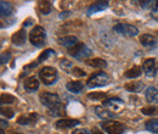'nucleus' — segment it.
<instances>
[{"label":"nucleus","mask_w":158,"mask_h":134,"mask_svg":"<svg viewBox=\"0 0 158 134\" xmlns=\"http://www.w3.org/2000/svg\"><path fill=\"white\" fill-rule=\"evenodd\" d=\"M83 83L81 82H78V80H72V82H68L67 83V85H66V88H67V90L68 92H71V93H73V94H78L80 93L81 90H83Z\"/></svg>","instance_id":"18"},{"label":"nucleus","mask_w":158,"mask_h":134,"mask_svg":"<svg viewBox=\"0 0 158 134\" xmlns=\"http://www.w3.org/2000/svg\"><path fill=\"white\" fill-rule=\"evenodd\" d=\"M1 115L5 116L6 118H11L14 117V110L12 109H9V107H1Z\"/></svg>","instance_id":"31"},{"label":"nucleus","mask_w":158,"mask_h":134,"mask_svg":"<svg viewBox=\"0 0 158 134\" xmlns=\"http://www.w3.org/2000/svg\"><path fill=\"white\" fill-rule=\"evenodd\" d=\"M141 112H142L143 115H147V116H156V115H158V107H156V106L142 107Z\"/></svg>","instance_id":"28"},{"label":"nucleus","mask_w":158,"mask_h":134,"mask_svg":"<svg viewBox=\"0 0 158 134\" xmlns=\"http://www.w3.org/2000/svg\"><path fill=\"white\" fill-rule=\"evenodd\" d=\"M145 97L150 104L158 105V90L155 87H147L145 92Z\"/></svg>","instance_id":"13"},{"label":"nucleus","mask_w":158,"mask_h":134,"mask_svg":"<svg viewBox=\"0 0 158 134\" xmlns=\"http://www.w3.org/2000/svg\"><path fill=\"white\" fill-rule=\"evenodd\" d=\"M45 39H46V32L41 26H35L31 33H29V41L32 43V45H34L35 48H41L45 44Z\"/></svg>","instance_id":"2"},{"label":"nucleus","mask_w":158,"mask_h":134,"mask_svg":"<svg viewBox=\"0 0 158 134\" xmlns=\"http://www.w3.org/2000/svg\"><path fill=\"white\" fill-rule=\"evenodd\" d=\"M102 106L106 107L110 112L117 114V112H119V111L123 109L124 102H123V100L119 99V97H108V99H105V100L102 101Z\"/></svg>","instance_id":"7"},{"label":"nucleus","mask_w":158,"mask_h":134,"mask_svg":"<svg viewBox=\"0 0 158 134\" xmlns=\"http://www.w3.org/2000/svg\"><path fill=\"white\" fill-rule=\"evenodd\" d=\"M7 124H9V123H7V121H5V119H1V128H2V129H4L5 127H7Z\"/></svg>","instance_id":"38"},{"label":"nucleus","mask_w":158,"mask_h":134,"mask_svg":"<svg viewBox=\"0 0 158 134\" xmlns=\"http://www.w3.org/2000/svg\"><path fill=\"white\" fill-rule=\"evenodd\" d=\"M72 134H89L88 129H74Z\"/></svg>","instance_id":"36"},{"label":"nucleus","mask_w":158,"mask_h":134,"mask_svg":"<svg viewBox=\"0 0 158 134\" xmlns=\"http://www.w3.org/2000/svg\"><path fill=\"white\" fill-rule=\"evenodd\" d=\"M39 78L45 85H51V84L56 83L59 75H57V71L54 67L45 66L39 71Z\"/></svg>","instance_id":"3"},{"label":"nucleus","mask_w":158,"mask_h":134,"mask_svg":"<svg viewBox=\"0 0 158 134\" xmlns=\"http://www.w3.org/2000/svg\"><path fill=\"white\" fill-rule=\"evenodd\" d=\"M140 41L145 48H156L157 46V39L151 34H142L140 37Z\"/></svg>","instance_id":"14"},{"label":"nucleus","mask_w":158,"mask_h":134,"mask_svg":"<svg viewBox=\"0 0 158 134\" xmlns=\"http://www.w3.org/2000/svg\"><path fill=\"white\" fill-rule=\"evenodd\" d=\"M11 58V54L9 53V51H5V53H2L1 54V63H6Z\"/></svg>","instance_id":"33"},{"label":"nucleus","mask_w":158,"mask_h":134,"mask_svg":"<svg viewBox=\"0 0 158 134\" xmlns=\"http://www.w3.org/2000/svg\"><path fill=\"white\" fill-rule=\"evenodd\" d=\"M54 55H55V51H54L52 49H48V50H45L44 53H41V54H40V56L38 58L37 62L40 63V62H43L44 60H48V58H51V56H54Z\"/></svg>","instance_id":"27"},{"label":"nucleus","mask_w":158,"mask_h":134,"mask_svg":"<svg viewBox=\"0 0 158 134\" xmlns=\"http://www.w3.org/2000/svg\"><path fill=\"white\" fill-rule=\"evenodd\" d=\"M142 70L147 77H155L158 71V63L156 58H147L142 65Z\"/></svg>","instance_id":"9"},{"label":"nucleus","mask_w":158,"mask_h":134,"mask_svg":"<svg viewBox=\"0 0 158 134\" xmlns=\"http://www.w3.org/2000/svg\"><path fill=\"white\" fill-rule=\"evenodd\" d=\"M79 122L78 119H68V118H62V119H59L56 121L55 123V127L57 129H68V128H73L76 126H78Z\"/></svg>","instance_id":"11"},{"label":"nucleus","mask_w":158,"mask_h":134,"mask_svg":"<svg viewBox=\"0 0 158 134\" xmlns=\"http://www.w3.org/2000/svg\"><path fill=\"white\" fill-rule=\"evenodd\" d=\"M68 54L73 58L81 60V58H86L90 54H91V50L84 44V43H80L78 41L76 45H73L72 48L68 49Z\"/></svg>","instance_id":"5"},{"label":"nucleus","mask_w":158,"mask_h":134,"mask_svg":"<svg viewBox=\"0 0 158 134\" xmlns=\"http://www.w3.org/2000/svg\"><path fill=\"white\" fill-rule=\"evenodd\" d=\"M150 15H151V17H152L153 19L158 21V6L156 7V9H153V10L150 12Z\"/></svg>","instance_id":"35"},{"label":"nucleus","mask_w":158,"mask_h":134,"mask_svg":"<svg viewBox=\"0 0 158 134\" xmlns=\"http://www.w3.org/2000/svg\"><path fill=\"white\" fill-rule=\"evenodd\" d=\"M40 101L44 106H46L50 111H52L56 115H62V101L57 94L52 93H41L40 94Z\"/></svg>","instance_id":"1"},{"label":"nucleus","mask_w":158,"mask_h":134,"mask_svg":"<svg viewBox=\"0 0 158 134\" xmlns=\"http://www.w3.org/2000/svg\"><path fill=\"white\" fill-rule=\"evenodd\" d=\"M14 134H20V133H14Z\"/></svg>","instance_id":"40"},{"label":"nucleus","mask_w":158,"mask_h":134,"mask_svg":"<svg viewBox=\"0 0 158 134\" xmlns=\"http://www.w3.org/2000/svg\"><path fill=\"white\" fill-rule=\"evenodd\" d=\"M141 75V68L139 67V66H134L133 68H130V70H128L125 73H124V76L127 77V78H136Z\"/></svg>","instance_id":"26"},{"label":"nucleus","mask_w":158,"mask_h":134,"mask_svg":"<svg viewBox=\"0 0 158 134\" xmlns=\"http://www.w3.org/2000/svg\"><path fill=\"white\" fill-rule=\"evenodd\" d=\"M113 31L119 33V34L127 36V37H135V36H138L139 33V29L135 26L127 24V23H118V24H116L113 27Z\"/></svg>","instance_id":"8"},{"label":"nucleus","mask_w":158,"mask_h":134,"mask_svg":"<svg viewBox=\"0 0 158 134\" xmlns=\"http://www.w3.org/2000/svg\"><path fill=\"white\" fill-rule=\"evenodd\" d=\"M95 114L99 116L100 118H102V119H108V118L113 117V114L110 112V111H108L106 107H103V106H95Z\"/></svg>","instance_id":"20"},{"label":"nucleus","mask_w":158,"mask_h":134,"mask_svg":"<svg viewBox=\"0 0 158 134\" xmlns=\"http://www.w3.org/2000/svg\"><path fill=\"white\" fill-rule=\"evenodd\" d=\"M140 6L142 9H148V10H153L158 6V1L157 0H143V1H140Z\"/></svg>","instance_id":"25"},{"label":"nucleus","mask_w":158,"mask_h":134,"mask_svg":"<svg viewBox=\"0 0 158 134\" xmlns=\"http://www.w3.org/2000/svg\"><path fill=\"white\" fill-rule=\"evenodd\" d=\"M24 88L28 90V92H34L39 88V80L38 78L34 76L29 77L24 80Z\"/></svg>","instance_id":"16"},{"label":"nucleus","mask_w":158,"mask_h":134,"mask_svg":"<svg viewBox=\"0 0 158 134\" xmlns=\"http://www.w3.org/2000/svg\"><path fill=\"white\" fill-rule=\"evenodd\" d=\"M0 134H5V133H4V131H1V133H0Z\"/></svg>","instance_id":"39"},{"label":"nucleus","mask_w":158,"mask_h":134,"mask_svg":"<svg viewBox=\"0 0 158 134\" xmlns=\"http://www.w3.org/2000/svg\"><path fill=\"white\" fill-rule=\"evenodd\" d=\"M78 41H79L78 38H77V37H73V36H67V37H62V38L59 39L60 44L63 45V46H66L67 49L72 48V46L76 45Z\"/></svg>","instance_id":"17"},{"label":"nucleus","mask_w":158,"mask_h":134,"mask_svg":"<svg viewBox=\"0 0 158 134\" xmlns=\"http://www.w3.org/2000/svg\"><path fill=\"white\" fill-rule=\"evenodd\" d=\"M85 63L90 67H94V68H105L107 66V62L102 58H89V60H85Z\"/></svg>","instance_id":"19"},{"label":"nucleus","mask_w":158,"mask_h":134,"mask_svg":"<svg viewBox=\"0 0 158 134\" xmlns=\"http://www.w3.org/2000/svg\"><path fill=\"white\" fill-rule=\"evenodd\" d=\"M145 128H146V131H148V132H151V133L158 134V119L151 118V119L146 121Z\"/></svg>","instance_id":"21"},{"label":"nucleus","mask_w":158,"mask_h":134,"mask_svg":"<svg viewBox=\"0 0 158 134\" xmlns=\"http://www.w3.org/2000/svg\"><path fill=\"white\" fill-rule=\"evenodd\" d=\"M61 67H62V68H64V70H68L69 67H72V63H71L68 60L62 58V60H61Z\"/></svg>","instance_id":"34"},{"label":"nucleus","mask_w":158,"mask_h":134,"mask_svg":"<svg viewBox=\"0 0 158 134\" xmlns=\"http://www.w3.org/2000/svg\"><path fill=\"white\" fill-rule=\"evenodd\" d=\"M110 83V76L106 72H98L95 75L90 77L86 82L88 88H99V87H103L107 85Z\"/></svg>","instance_id":"4"},{"label":"nucleus","mask_w":158,"mask_h":134,"mask_svg":"<svg viewBox=\"0 0 158 134\" xmlns=\"http://www.w3.org/2000/svg\"><path fill=\"white\" fill-rule=\"evenodd\" d=\"M101 127L108 134H123L127 129L123 123H119L117 121H103Z\"/></svg>","instance_id":"6"},{"label":"nucleus","mask_w":158,"mask_h":134,"mask_svg":"<svg viewBox=\"0 0 158 134\" xmlns=\"http://www.w3.org/2000/svg\"><path fill=\"white\" fill-rule=\"evenodd\" d=\"M72 73H73L74 76H78V77H84V76H85V72H84L83 70L78 68V67H73V68H72Z\"/></svg>","instance_id":"32"},{"label":"nucleus","mask_w":158,"mask_h":134,"mask_svg":"<svg viewBox=\"0 0 158 134\" xmlns=\"http://www.w3.org/2000/svg\"><path fill=\"white\" fill-rule=\"evenodd\" d=\"M11 41L14 45H17V46H21L26 43V31L22 28L20 29L17 33H15L12 37H11Z\"/></svg>","instance_id":"15"},{"label":"nucleus","mask_w":158,"mask_h":134,"mask_svg":"<svg viewBox=\"0 0 158 134\" xmlns=\"http://www.w3.org/2000/svg\"><path fill=\"white\" fill-rule=\"evenodd\" d=\"M108 7V1H98V2H93L88 10H86V14L88 16H91L94 14H98L100 11H103Z\"/></svg>","instance_id":"10"},{"label":"nucleus","mask_w":158,"mask_h":134,"mask_svg":"<svg viewBox=\"0 0 158 134\" xmlns=\"http://www.w3.org/2000/svg\"><path fill=\"white\" fill-rule=\"evenodd\" d=\"M91 134H103V133H102L101 131H99L96 127H94V128L91 129Z\"/></svg>","instance_id":"37"},{"label":"nucleus","mask_w":158,"mask_h":134,"mask_svg":"<svg viewBox=\"0 0 158 134\" xmlns=\"http://www.w3.org/2000/svg\"><path fill=\"white\" fill-rule=\"evenodd\" d=\"M14 11V7L10 2L7 1H1L0 2V12H1V16H9L11 15Z\"/></svg>","instance_id":"22"},{"label":"nucleus","mask_w":158,"mask_h":134,"mask_svg":"<svg viewBox=\"0 0 158 134\" xmlns=\"http://www.w3.org/2000/svg\"><path fill=\"white\" fill-rule=\"evenodd\" d=\"M88 97L91 99V100H94V101H96V100L106 97V93H91V94L88 95Z\"/></svg>","instance_id":"30"},{"label":"nucleus","mask_w":158,"mask_h":134,"mask_svg":"<svg viewBox=\"0 0 158 134\" xmlns=\"http://www.w3.org/2000/svg\"><path fill=\"white\" fill-rule=\"evenodd\" d=\"M15 101H17L15 96L10 94H1V104H12Z\"/></svg>","instance_id":"29"},{"label":"nucleus","mask_w":158,"mask_h":134,"mask_svg":"<svg viewBox=\"0 0 158 134\" xmlns=\"http://www.w3.org/2000/svg\"><path fill=\"white\" fill-rule=\"evenodd\" d=\"M38 9L43 15H49L51 12V2L50 1H39L38 2Z\"/></svg>","instance_id":"24"},{"label":"nucleus","mask_w":158,"mask_h":134,"mask_svg":"<svg viewBox=\"0 0 158 134\" xmlns=\"http://www.w3.org/2000/svg\"><path fill=\"white\" fill-rule=\"evenodd\" d=\"M143 84L141 82H129L125 84V89L130 93H139L142 89Z\"/></svg>","instance_id":"23"},{"label":"nucleus","mask_w":158,"mask_h":134,"mask_svg":"<svg viewBox=\"0 0 158 134\" xmlns=\"http://www.w3.org/2000/svg\"><path fill=\"white\" fill-rule=\"evenodd\" d=\"M38 121L37 114H28V115H22L17 118V123L22 126H34Z\"/></svg>","instance_id":"12"}]
</instances>
